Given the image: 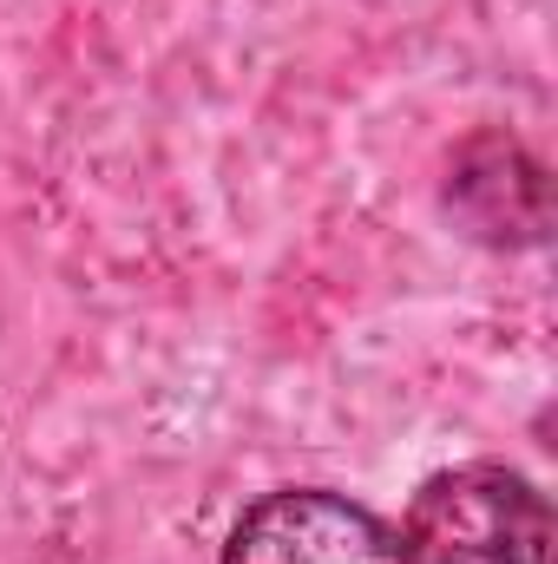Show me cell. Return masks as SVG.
<instances>
[{"label": "cell", "mask_w": 558, "mask_h": 564, "mask_svg": "<svg viewBox=\"0 0 558 564\" xmlns=\"http://www.w3.org/2000/svg\"><path fill=\"white\" fill-rule=\"evenodd\" d=\"M401 552L408 564H552L546 492L500 459L433 473L408 499Z\"/></svg>", "instance_id": "6da1fadb"}, {"label": "cell", "mask_w": 558, "mask_h": 564, "mask_svg": "<svg viewBox=\"0 0 558 564\" xmlns=\"http://www.w3.org/2000/svg\"><path fill=\"white\" fill-rule=\"evenodd\" d=\"M224 564H408L401 532L348 492L282 486L244 506L224 539Z\"/></svg>", "instance_id": "7a4b0ae2"}]
</instances>
